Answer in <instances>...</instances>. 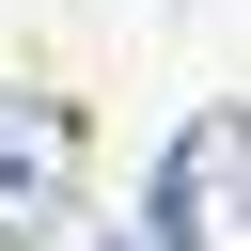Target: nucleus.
Here are the masks:
<instances>
[{
  "label": "nucleus",
  "instance_id": "obj_1",
  "mask_svg": "<svg viewBox=\"0 0 251 251\" xmlns=\"http://www.w3.org/2000/svg\"><path fill=\"white\" fill-rule=\"evenodd\" d=\"M157 251H251V110L173 126V157H157Z\"/></svg>",
  "mask_w": 251,
  "mask_h": 251
},
{
  "label": "nucleus",
  "instance_id": "obj_3",
  "mask_svg": "<svg viewBox=\"0 0 251 251\" xmlns=\"http://www.w3.org/2000/svg\"><path fill=\"white\" fill-rule=\"evenodd\" d=\"M110 251H157V235H110Z\"/></svg>",
  "mask_w": 251,
  "mask_h": 251
},
{
  "label": "nucleus",
  "instance_id": "obj_2",
  "mask_svg": "<svg viewBox=\"0 0 251 251\" xmlns=\"http://www.w3.org/2000/svg\"><path fill=\"white\" fill-rule=\"evenodd\" d=\"M78 204V110L63 94H0V251H47Z\"/></svg>",
  "mask_w": 251,
  "mask_h": 251
}]
</instances>
